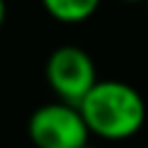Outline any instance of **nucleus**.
Segmentation results:
<instances>
[{
    "label": "nucleus",
    "instance_id": "1",
    "mask_svg": "<svg viewBox=\"0 0 148 148\" xmlns=\"http://www.w3.org/2000/svg\"><path fill=\"white\" fill-rule=\"evenodd\" d=\"M79 111L90 134L104 141H125L136 136L148 118L143 95L118 79L97 81L79 102Z\"/></svg>",
    "mask_w": 148,
    "mask_h": 148
},
{
    "label": "nucleus",
    "instance_id": "2",
    "mask_svg": "<svg viewBox=\"0 0 148 148\" xmlns=\"http://www.w3.org/2000/svg\"><path fill=\"white\" fill-rule=\"evenodd\" d=\"M28 136L35 148H83L88 146L90 130L76 104L58 99L30 113Z\"/></svg>",
    "mask_w": 148,
    "mask_h": 148
},
{
    "label": "nucleus",
    "instance_id": "3",
    "mask_svg": "<svg viewBox=\"0 0 148 148\" xmlns=\"http://www.w3.org/2000/svg\"><path fill=\"white\" fill-rule=\"evenodd\" d=\"M44 76L49 88L58 95V99L76 106L88 95V90L99 81L92 56L74 44H62L49 53Z\"/></svg>",
    "mask_w": 148,
    "mask_h": 148
},
{
    "label": "nucleus",
    "instance_id": "4",
    "mask_svg": "<svg viewBox=\"0 0 148 148\" xmlns=\"http://www.w3.org/2000/svg\"><path fill=\"white\" fill-rule=\"evenodd\" d=\"M99 2L102 0H42V7L58 23L76 25L88 21L99 9Z\"/></svg>",
    "mask_w": 148,
    "mask_h": 148
},
{
    "label": "nucleus",
    "instance_id": "5",
    "mask_svg": "<svg viewBox=\"0 0 148 148\" xmlns=\"http://www.w3.org/2000/svg\"><path fill=\"white\" fill-rule=\"evenodd\" d=\"M5 18H7V2L0 0V28L5 25Z\"/></svg>",
    "mask_w": 148,
    "mask_h": 148
},
{
    "label": "nucleus",
    "instance_id": "6",
    "mask_svg": "<svg viewBox=\"0 0 148 148\" xmlns=\"http://www.w3.org/2000/svg\"><path fill=\"white\" fill-rule=\"evenodd\" d=\"M118 2H125V5H139V2H146V0H118Z\"/></svg>",
    "mask_w": 148,
    "mask_h": 148
},
{
    "label": "nucleus",
    "instance_id": "7",
    "mask_svg": "<svg viewBox=\"0 0 148 148\" xmlns=\"http://www.w3.org/2000/svg\"><path fill=\"white\" fill-rule=\"evenodd\" d=\"M83 148H95V146H90V143H88V146H83Z\"/></svg>",
    "mask_w": 148,
    "mask_h": 148
},
{
    "label": "nucleus",
    "instance_id": "8",
    "mask_svg": "<svg viewBox=\"0 0 148 148\" xmlns=\"http://www.w3.org/2000/svg\"><path fill=\"white\" fill-rule=\"evenodd\" d=\"M146 5H148V0H146Z\"/></svg>",
    "mask_w": 148,
    "mask_h": 148
}]
</instances>
